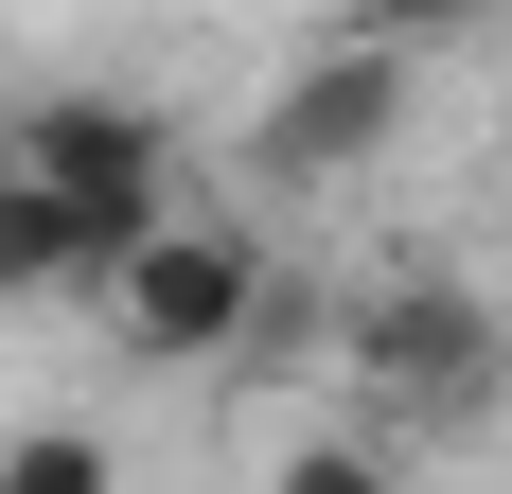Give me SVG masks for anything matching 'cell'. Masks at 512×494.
<instances>
[{
    "instance_id": "obj_1",
    "label": "cell",
    "mask_w": 512,
    "mask_h": 494,
    "mask_svg": "<svg viewBox=\"0 0 512 494\" xmlns=\"http://www.w3.org/2000/svg\"><path fill=\"white\" fill-rule=\"evenodd\" d=\"M336 371H354V406H389V424H477V406L512 389V318L460 265H389V283H354V318H336Z\"/></svg>"
},
{
    "instance_id": "obj_2",
    "label": "cell",
    "mask_w": 512,
    "mask_h": 494,
    "mask_svg": "<svg viewBox=\"0 0 512 494\" xmlns=\"http://www.w3.org/2000/svg\"><path fill=\"white\" fill-rule=\"evenodd\" d=\"M0 159H18V177H53V195L89 212L106 283H124V265L177 230V124H159L142 89H53V106H36V124H18Z\"/></svg>"
},
{
    "instance_id": "obj_3",
    "label": "cell",
    "mask_w": 512,
    "mask_h": 494,
    "mask_svg": "<svg viewBox=\"0 0 512 494\" xmlns=\"http://www.w3.org/2000/svg\"><path fill=\"white\" fill-rule=\"evenodd\" d=\"M248 318H265V247L212 230V212H177V230L106 283V336L142 353V371H212V353H248Z\"/></svg>"
},
{
    "instance_id": "obj_4",
    "label": "cell",
    "mask_w": 512,
    "mask_h": 494,
    "mask_svg": "<svg viewBox=\"0 0 512 494\" xmlns=\"http://www.w3.org/2000/svg\"><path fill=\"white\" fill-rule=\"evenodd\" d=\"M389 106H407V36H336V53H301V71L265 89L248 159L265 177H354V159L389 142Z\"/></svg>"
},
{
    "instance_id": "obj_5",
    "label": "cell",
    "mask_w": 512,
    "mask_h": 494,
    "mask_svg": "<svg viewBox=\"0 0 512 494\" xmlns=\"http://www.w3.org/2000/svg\"><path fill=\"white\" fill-rule=\"evenodd\" d=\"M0 300H106L89 212L53 195V177H18V159H0Z\"/></svg>"
},
{
    "instance_id": "obj_6",
    "label": "cell",
    "mask_w": 512,
    "mask_h": 494,
    "mask_svg": "<svg viewBox=\"0 0 512 494\" xmlns=\"http://www.w3.org/2000/svg\"><path fill=\"white\" fill-rule=\"evenodd\" d=\"M265 494H407V459L371 442V424H318V442H283V459H265Z\"/></svg>"
},
{
    "instance_id": "obj_7",
    "label": "cell",
    "mask_w": 512,
    "mask_h": 494,
    "mask_svg": "<svg viewBox=\"0 0 512 494\" xmlns=\"http://www.w3.org/2000/svg\"><path fill=\"white\" fill-rule=\"evenodd\" d=\"M0 494H124V459H106L89 424H18V442H0Z\"/></svg>"
},
{
    "instance_id": "obj_8",
    "label": "cell",
    "mask_w": 512,
    "mask_h": 494,
    "mask_svg": "<svg viewBox=\"0 0 512 494\" xmlns=\"http://www.w3.org/2000/svg\"><path fill=\"white\" fill-rule=\"evenodd\" d=\"M407 18H495V0H407Z\"/></svg>"
},
{
    "instance_id": "obj_9",
    "label": "cell",
    "mask_w": 512,
    "mask_h": 494,
    "mask_svg": "<svg viewBox=\"0 0 512 494\" xmlns=\"http://www.w3.org/2000/svg\"><path fill=\"white\" fill-rule=\"evenodd\" d=\"M495 177H512V124H495Z\"/></svg>"
}]
</instances>
